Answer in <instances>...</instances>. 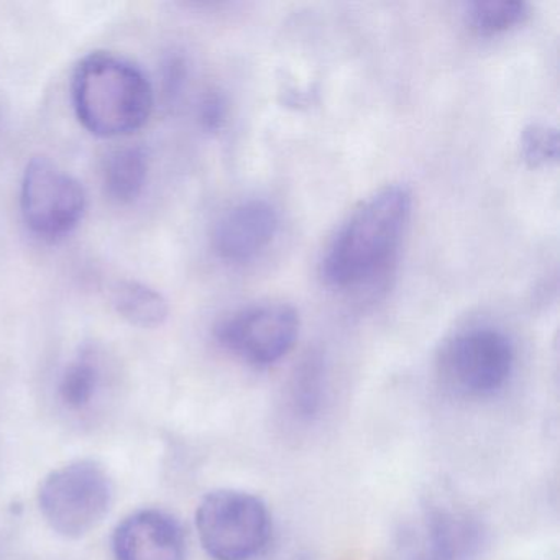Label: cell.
I'll return each instance as SVG.
<instances>
[{
  "label": "cell",
  "mask_w": 560,
  "mask_h": 560,
  "mask_svg": "<svg viewBox=\"0 0 560 560\" xmlns=\"http://www.w3.org/2000/svg\"><path fill=\"white\" fill-rule=\"evenodd\" d=\"M529 18V5L520 0H480L468 5L467 19L471 31L481 37L504 34Z\"/></svg>",
  "instance_id": "13"
},
{
  "label": "cell",
  "mask_w": 560,
  "mask_h": 560,
  "mask_svg": "<svg viewBox=\"0 0 560 560\" xmlns=\"http://www.w3.org/2000/svg\"><path fill=\"white\" fill-rule=\"evenodd\" d=\"M411 212L412 192L401 183L363 199L327 245L320 264L326 283L346 290L382 273L398 252Z\"/></svg>",
  "instance_id": "1"
},
{
  "label": "cell",
  "mask_w": 560,
  "mask_h": 560,
  "mask_svg": "<svg viewBox=\"0 0 560 560\" xmlns=\"http://www.w3.org/2000/svg\"><path fill=\"white\" fill-rule=\"evenodd\" d=\"M514 369L510 337L493 327H477L455 336L442 350L439 376L448 392L480 399L503 389Z\"/></svg>",
  "instance_id": "5"
},
{
  "label": "cell",
  "mask_w": 560,
  "mask_h": 560,
  "mask_svg": "<svg viewBox=\"0 0 560 560\" xmlns=\"http://www.w3.org/2000/svg\"><path fill=\"white\" fill-rule=\"evenodd\" d=\"M71 101L88 132L116 139L149 122L155 96L149 78L132 61L109 51H94L74 70Z\"/></svg>",
  "instance_id": "2"
},
{
  "label": "cell",
  "mask_w": 560,
  "mask_h": 560,
  "mask_svg": "<svg viewBox=\"0 0 560 560\" xmlns=\"http://www.w3.org/2000/svg\"><path fill=\"white\" fill-rule=\"evenodd\" d=\"M320 399V372L316 363H306L296 376L293 386V401L303 416H313Z\"/></svg>",
  "instance_id": "16"
},
{
  "label": "cell",
  "mask_w": 560,
  "mask_h": 560,
  "mask_svg": "<svg viewBox=\"0 0 560 560\" xmlns=\"http://www.w3.org/2000/svg\"><path fill=\"white\" fill-rule=\"evenodd\" d=\"M481 546L480 524L468 513L438 508L425 516L411 560H471Z\"/></svg>",
  "instance_id": "10"
},
{
  "label": "cell",
  "mask_w": 560,
  "mask_h": 560,
  "mask_svg": "<svg viewBox=\"0 0 560 560\" xmlns=\"http://www.w3.org/2000/svg\"><path fill=\"white\" fill-rule=\"evenodd\" d=\"M196 529L212 559L250 560L270 540V513L264 501L254 494L215 490L199 503Z\"/></svg>",
  "instance_id": "3"
},
{
  "label": "cell",
  "mask_w": 560,
  "mask_h": 560,
  "mask_svg": "<svg viewBox=\"0 0 560 560\" xmlns=\"http://www.w3.org/2000/svg\"><path fill=\"white\" fill-rule=\"evenodd\" d=\"M280 218L264 199H248L229 209L212 232V247L229 264L254 260L277 237Z\"/></svg>",
  "instance_id": "8"
},
{
  "label": "cell",
  "mask_w": 560,
  "mask_h": 560,
  "mask_svg": "<svg viewBox=\"0 0 560 560\" xmlns=\"http://www.w3.org/2000/svg\"><path fill=\"white\" fill-rule=\"evenodd\" d=\"M521 155L533 168L552 165L559 159V133L546 124H530L521 133Z\"/></svg>",
  "instance_id": "15"
},
{
  "label": "cell",
  "mask_w": 560,
  "mask_h": 560,
  "mask_svg": "<svg viewBox=\"0 0 560 560\" xmlns=\"http://www.w3.org/2000/svg\"><path fill=\"white\" fill-rule=\"evenodd\" d=\"M201 117L202 126L208 130H218L224 122L225 117V103L218 94H209L201 103Z\"/></svg>",
  "instance_id": "17"
},
{
  "label": "cell",
  "mask_w": 560,
  "mask_h": 560,
  "mask_svg": "<svg viewBox=\"0 0 560 560\" xmlns=\"http://www.w3.org/2000/svg\"><path fill=\"white\" fill-rule=\"evenodd\" d=\"M101 372L91 352H81L65 369L58 385V395L67 408L81 411L93 402L100 388Z\"/></svg>",
  "instance_id": "14"
},
{
  "label": "cell",
  "mask_w": 560,
  "mask_h": 560,
  "mask_svg": "<svg viewBox=\"0 0 560 560\" xmlns=\"http://www.w3.org/2000/svg\"><path fill=\"white\" fill-rule=\"evenodd\" d=\"M113 550L116 560H186L185 533L168 513L137 511L114 530Z\"/></svg>",
  "instance_id": "9"
},
{
  "label": "cell",
  "mask_w": 560,
  "mask_h": 560,
  "mask_svg": "<svg viewBox=\"0 0 560 560\" xmlns=\"http://www.w3.org/2000/svg\"><path fill=\"white\" fill-rule=\"evenodd\" d=\"M113 481L93 460H78L51 471L38 491L45 521L61 536H86L109 513Z\"/></svg>",
  "instance_id": "4"
},
{
  "label": "cell",
  "mask_w": 560,
  "mask_h": 560,
  "mask_svg": "<svg viewBox=\"0 0 560 560\" xmlns=\"http://www.w3.org/2000/svg\"><path fill=\"white\" fill-rule=\"evenodd\" d=\"M147 175L149 160L142 147H120L104 159V191L119 205H129L142 195Z\"/></svg>",
  "instance_id": "11"
},
{
  "label": "cell",
  "mask_w": 560,
  "mask_h": 560,
  "mask_svg": "<svg viewBox=\"0 0 560 560\" xmlns=\"http://www.w3.org/2000/svg\"><path fill=\"white\" fill-rule=\"evenodd\" d=\"M110 301L120 317L140 329L162 326L170 314L165 296L140 281H117L110 291Z\"/></svg>",
  "instance_id": "12"
},
{
  "label": "cell",
  "mask_w": 560,
  "mask_h": 560,
  "mask_svg": "<svg viewBox=\"0 0 560 560\" xmlns=\"http://www.w3.org/2000/svg\"><path fill=\"white\" fill-rule=\"evenodd\" d=\"M300 336V314L284 303L258 304L224 317L215 339L232 355L252 366H270L293 349Z\"/></svg>",
  "instance_id": "7"
},
{
  "label": "cell",
  "mask_w": 560,
  "mask_h": 560,
  "mask_svg": "<svg viewBox=\"0 0 560 560\" xmlns=\"http://www.w3.org/2000/svg\"><path fill=\"white\" fill-rule=\"evenodd\" d=\"M21 209L34 234L54 241L67 237L81 224L86 212V192L57 163L35 156L22 179Z\"/></svg>",
  "instance_id": "6"
}]
</instances>
